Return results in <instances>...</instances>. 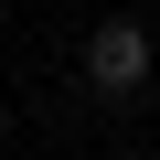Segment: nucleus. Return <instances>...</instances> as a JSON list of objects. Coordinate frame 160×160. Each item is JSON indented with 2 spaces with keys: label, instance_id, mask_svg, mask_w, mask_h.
<instances>
[{
  "label": "nucleus",
  "instance_id": "nucleus-1",
  "mask_svg": "<svg viewBox=\"0 0 160 160\" xmlns=\"http://www.w3.org/2000/svg\"><path fill=\"white\" fill-rule=\"evenodd\" d=\"M86 86L96 96H139L149 86V32L139 22H96L86 32Z\"/></svg>",
  "mask_w": 160,
  "mask_h": 160
}]
</instances>
